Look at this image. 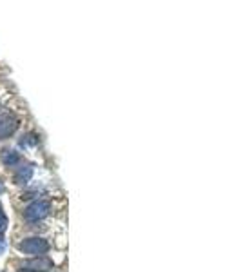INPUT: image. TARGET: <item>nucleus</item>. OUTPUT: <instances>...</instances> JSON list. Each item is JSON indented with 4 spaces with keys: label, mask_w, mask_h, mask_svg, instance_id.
<instances>
[{
    "label": "nucleus",
    "mask_w": 241,
    "mask_h": 272,
    "mask_svg": "<svg viewBox=\"0 0 241 272\" xmlns=\"http://www.w3.org/2000/svg\"><path fill=\"white\" fill-rule=\"evenodd\" d=\"M53 267H55V263L47 256H37V258L26 259L20 263V268L26 272H51Z\"/></svg>",
    "instance_id": "obj_3"
},
{
    "label": "nucleus",
    "mask_w": 241,
    "mask_h": 272,
    "mask_svg": "<svg viewBox=\"0 0 241 272\" xmlns=\"http://www.w3.org/2000/svg\"><path fill=\"white\" fill-rule=\"evenodd\" d=\"M6 190V185H4V181L0 180V194H2V192H4Z\"/></svg>",
    "instance_id": "obj_8"
},
{
    "label": "nucleus",
    "mask_w": 241,
    "mask_h": 272,
    "mask_svg": "<svg viewBox=\"0 0 241 272\" xmlns=\"http://www.w3.org/2000/svg\"><path fill=\"white\" fill-rule=\"evenodd\" d=\"M19 123L20 120L17 116H13V114H4V116L0 118V140L10 138L19 129Z\"/></svg>",
    "instance_id": "obj_4"
},
{
    "label": "nucleus",
    "mask_w": 241,
    "mask_h": 272,
    "mask_svg": "<svg viewBox=\"0 0 241 272\" xmlns=\"http://www.w3.org/2000/svg\"><path fill=\"white\" fill-rule=\"evenodd\" d=\"M4 249H6V243H4V241H2V240H0V254L4 252Z\"/></svg>",
    "instance_id": "obj_9"
},
{
    "label": "nucleus",
    "mask_w": 241,
    "mask_h": 272,
    "mask_svg": "<svg viewBox=\"0 0 241 272\" xmlns=\"http://www.w3.org/2000/svg\"><path fill=\"white\" fill-rule=\"evenodd\" d=\"M35 174V167H33L31 163H20L19 167H17V172H15V183H19V185H24V183H28L29 180L33 178Z\"/></svg>",
    "instance_id": "obj_5"
},
{
    "label": "nucleus",
    "mask_w": 241,
    "mask_h": 272,
    "mask_svg": "<svg viewBox=\"0 0 241 272\" xmlns=\"http://www.w3.org/2000/svg\"><path fill=\"white\" fill-rule=\"evenodd\" d=\"M51 214V201L49 199H35L33 203H29L24 209V220L29 223L42 222L44 218Z\"/></svg>",
    "instance_id": "obj_2"
},
{
    "label": "nucleus",
    "mask_w": 241,
    "mask_h": 272,
    "mask_svg": "<svg viewBox=\"0 0 241 272\" xmlns=\"http://www.w3.org/2000/svg\"><path fill=\"white\" fill-rule=\"evenodd\" d=\"M8 216H6L4 209H2V205H0V236L6 234V231H8Z\"/></svg>",
    "instance_id": "obj_7"
},
{
    "label": "nucleus",
    "mask_w": 241,
    "mask_h": 272,
    "mask_svg": "<svg viewBox=\"0 0 241 272\" xmlns=\"http://www.w3.org/2000/svg\"><path fill=\"white\" fill-rule=\"evenodd\" d=\"M51 272H53V270H51Z\"/></svg>",
    "instance_id": "obj_10"
},
{
    "label": "nucleus",
    "mask_w": 241,
    "mask_h": 272,
    "mask_svg": "<svg viewBox=\"0 0 241 272\" xmlns=\"http://www.w3.org/2000/svg\"><path fill=\"white\" fill-rule=\"evenodd\" d=\"M51 249L49 241L46 238H40V236H31V238H24L19 243V250L22 254H28L31 258H37V256H44Z\"/></svg>",
    "instance_id": "obj_1"
},
{
    "label": "nucleus",
    "mask_w": 241,
    "mask_h": 272,
    "mask_svg": "<svg viewBox=\"0 0 241 272\" xmlns=\"http://www.w3.org/2000/svg\"><path fill=\"white\" fill-rule=\"evenodd\" d=\"M2 163H4L6 167H17L22 163V158H20V154L17 153L15 149H6L2 151V156H0Z\"/></svg>",
    "instance_id": "obj_6"
}]
</instances>
